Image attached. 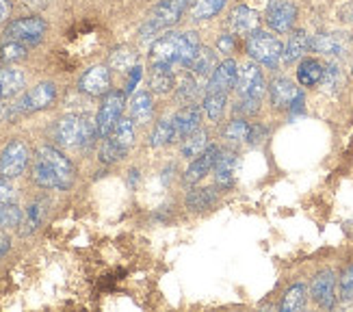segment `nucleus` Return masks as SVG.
<instances>
[{
  "label": "nucleus",
  "mask_w": 353,
  "mask_h": 312,
  "mask_svg": "<svg viewBox=\"0 0 353 312\" xmlns=\"http://www.w3.org/2000/svg\"><path fill=\"white\" fill-rule=\"evenodd\" d=\"M106 139H111L121 152H128L134 144V121L130 117H121L117 121V126L113 128V133Z\"/></svg>",
  "instance_id": "obj_26"
},
{
  "label": "nucleus",
  "mask_w": 353,
  "mask_h": 312,
  "mask_svg": "<svg viewBox=\"0 0 353 312\" xmlns=\"http://www.w3.org/2000/svg\"><path fill=\"white\" fill-rule=\"evenodd\" d=\"M299 89L295 87V83L290 81V78H275L269 85V96H271V102L275 108H290V104L295 102V98L299 96Z\"/></svg>",
  "instance_id": "obj_18"
},
{
  "label": "nucleus",
  "mask_w": 353,
  "mask_h": 312,
  "mask_svg": "<svg viewBox=\"0 0 353 312\" xmlns=\"http://www.w3.org/2000/svg\"><path fill=\"white\" fill-rule=\"evenodd\" d=\"M310 48V37H308V33L305 30H293L290 33V37H288V43L284 46V57H282V61L284 64H295L297 59H301L303 55H305V50Z\"/></svg>",
  "instance_id": "obj_21"
},
{
  "label": "nucleus",
  "mask_w": 353,
  "mask_h": 312,
  "mask_svg": "<svg viewBox=\"0 0 353 312\" xmlns=\"http://www.w3.org/2000/svg\"><path fill=\"white\" fill-rule=\"evenodd\" d=\"M336 277L332 271H321L314 280H312V300L321 306V308H332L336 302Z\"/></svg>",
  "instance_id": "obj_19"
},
{
  "label": "nucleus",
  "mask_w": 353,
  "mask_h": 312,
  "mask_svg": "<svg viewBox=\"0 0 353 312\" xmlns=\"http://www.w3.org/2000/svg\"><path fill=\"white\" fill-rule=\"evenodd\" d=\"M197 96V81L193 74H187L180 81L178 91H176V100L178 102H191Z\"/></svg>",
  "instance_id": "obj_38"
},
{
  "label": "nucleus",
  "mask_w": 353,
  "mask_h": 312,
  "mask_svg": "<svg viewBox=\"0 0 353 312\" xmlns=\"http://www.w3.org/2000/svg\"><path fill=\"white\" fill-rule=\"evenodd\" d=\"M26 50H28V46L20 43V41H9L0 48V57H3L5 64H13V61H20L26 57Z\"/></svg>",
  "instance_id": "obj_39"
},
{
  "label": "nucleus",
  "mask_w": 353,
  "mask_h": 312,
  "mask_svg": "<svg viewBox=\"0 0 353 312\" xmlns=\"http://www.w3.org/2000/svg\"><path fill=\"white\" fill-rule=\"evenodd\" d=\"M199 37L193 30L189 33H167L159 37L150 48V64L152 66H189L195 52L199 50Z\"/></svg>",
  "instance_id": "obj_2"
},
{
  "label": "nucleus",
  "mask_w": 353,
  "mask_h": 312,
  "mask_svg": "<svg viewBox=\"0 0 353 312\" xmlns=\"http://www.w3.org/2000/svg\"><path fill=\"white\" fill-rule=\"evenodd\" d=\"M98 137L96 121L87 115H65L57 121L54 139L65 148H81L94 142Z\"/></svg>",
  "instance_id": "obj_3"
},
{
  "label": "nucleus",
  "mask_w": 353,
  "mask_h": 312,
  "mask_svg": "<svg viewBox=\"0 0 353 312\" xmlns=\"http://www.w3.org/2000/svg\"><path fill=\"white\" fill-rule=\"evenodd\" d=\"M225 100H228V93L206 91V98H204V111H206L208 119H212V121L221 119V115H223V111H225Z\"/></svg>",
  "instance_id": "obj_35"
},
{
  "label": "nucleus",
  "mask_w": 353,
  "mask_h": 312,
  "mask_svg": "<svg viewBox=\"0 0 353 312\" xmlns=\"http://www.w3.org/2000/svg\"><path fill=\"white\" fill-rule=\"evenodd\" d=\"M236 165H239V159L234 152H221V156L217 159V165H214V178H217V184L221 186H230L234 182V176H236Z\"/></svg>",
  "instance_id": "obj_24"
},
{
  "label": "nucleus",
  "mask_w": 353,
  "mask_h": 312,
  "mask_svg": "<svg viewBox=\"0 0 353 312\" xmlns=\"http://www.w3.org/2000/svg\"><path fill=\"white\" fill-rule=\"evenodd\" d=\"M109 66L117 72H130L137 66V52L126 48V46H119L109 57Z\"/></svg>",
  "instance_id": "obj_32"
},
{
  "label": "nucleus",
  "mask_w": 353,
  "mask_h": 312,
  "mask_svg": "<svg viewBox=\"0 0 353 312\" xmlns=\"http://www.w3.org/2000/svg\"><path fill=\"white\" fill-rule=\"evenodd\" d=\"M228 24H230V28H232L234 35H252L254 30H258V26H260V15L248 5H239L230 11Z\"/></svg>",
  "instance_id": "obj_16"
},
{
  "label": "nucleus",
  "mask_w": 353,
  "mask_h": 312,
  "mask_svg": "<svg viewBox=\"0 0 353 312\" xmlns=\"http://www.w3.org/2000/svg\"><path fill=\"white\" fill-rule=\"evenodd\" d=\"M22 224V211L15 206V202L0 206V228H15Z\"/></svg>",
  "instance_id": "obj_37"
},
{
  "label": "nucleus",
  "mask_w": 353,
  "mask_h": 312,
  "mask_svg": "<svg viewBox=\"0 0 353 312\" xmlns=\"http://www.w3.org/2000/svg\"><path fill=\"white\" fill-rule=\"evenodd\" d=\"M305 286L303 284H293L286 293H284V300L280 304V310L282 312H295V310H301L305 308Z\"/></svg>",
  "instance_id": "obj_34"
},
{
  "label": "nucleus",
  "mask_w": 353,
  "mask_h": 312,
  "mask_svg": "<svg viewBox=\"0 0 353 312\" xmlns=\"http://www.w3.org/2000/svg\"><path fill=\"white\" fill-rule=\"evenodd\" d=\"M245 50H248V55L258 66H265V68H278V64L284 57L282 41L275 35L267 33V30H254L252 35H248Z\"/></svg>",
  "instance_id": "obj_5"
},
{
  "label": "nucleus",
  "mask_w": 353,
  "mask_h": 312,
  "mask_svg": "<svg viewBox=\"0 0 353 312\" xmlns=\"http://www.w3.org/2000/svg\"><path fill=\"white\" fill-rule=\"evenodd\" d=\"M126 108V91H109L104 93V100L100 104V111L96 117V130L98 137L106 139L113 128L117 126V121L121 119V113Z\"/></svg>",
  "instance_id": "obj_6"
},
{
  "label": "nucleus",
  "mask_w": 353,
  "mask_h": 312,
  "mask_svg": "<svg viewBox=\"0 0 353 312\" xmlns=\"http://www.w3.org/2000/svg\"><path fill=\"white\" fill-rule=\"evenodd\" d=\"M351 39L345 33H319L310 39V48L321 55L343 57L349 48Z\"/></svg>",
  "instance_id": "obj_15"
},
{
  "label": "nucleus",
  "mask_w": 353,
  "mask_h": 312,
  "mask_svg": "<svg viewBox=\"0 0 353 312\" xmlns=\"http://www.w3.org/2000/svg\"><path fill=\"white\" fill-rule=\"evenodd\" d=\"M221 156V148L219 146H208L202 154L195 156L193 163L189 165V169L184 171V184H195L202 178H206L210 174V169L217 165V159Z\"/></svg>",
  "instance_id": "obj_12"
},
{
  "label": "nucleus",
  "mask_w": 353,
  "mask_h": 312,
  "mask_svg": "<svg viewBox=\"0 0 353 312\" xmlns=\"http://www.w3.org/2000/svg\"><path fill=\"white\" fill-rule=\"evenodd\" d=\"M228 0H195L193 9H191V18L193 22H206L212 20L214 15H219L223 11Z\"/></svg>",
  "instance_id": "obj_27"
},
{
  "label": "nucleus",
  "mask_w": 353,
  "mask_h": 312,
  "mask_svg": "<svg viewBox=\"0 0 353 312\" xmlns=\"http://www.w3.org/2000/svg\"><path fill=\"white\" fill-rule=\"evenodd\" d=\"M46 30H48V24H46L43 18H39V15H28V18H20V20H13L11 24H7L5 37L9 41L35 46L43 39Z\"/></svg>",
  "instance_id": "obj_8"
},
{
  "label": "nucleus",
  "mask_w": 353,
  "mask_h": 312,
  "mask_svg": "<svg viewBox=\"0 0 353 312\" xmlns=\"http://www.w3.org/2000/svg\"><path fill=\"white\" fill-rule=\"evenodd\" d=\"M236 81H239V66H236V61L234 59H225L208 76L206 91L228 93V91H232L236 87Z\"/></svg>",
  "instance_id": "obj_13"
},
{
  "label": "nucleus",
  "mask_w": 353,
  "mask_h": 312,
  "mask_svg": "<svg viewBox=\"0 0 353 312\" xmlns=\"http://www.w3.org/2000/svg\"><path fill=\"white\" fill-rule=\"evenodd\" d=\"M191 3L193 0H163V3H159L148 15L145 24L141 26V37L148 39L152 35H159L163 30L172 28L174 24H178Z\"/></svg>",
  "instance_id": "obj_4"
},
{
  "label": "nucleus",
  "mask_w": 353,
  "mask_h": 312,
  "mask_svg": "<svg viewBox=\"0 0 353 312\" xmlns=\"http://www.w3.org/2000/svg\"><path fill=\"white\" fill-rule=\"evenodd\" d=\"M341 291H343V295L353 293V264L349 269H345V273L341 275Z\"/></svg>",
  "instance_id": "obj_45"
},
{
  "label": "nucleus",
  "mask_w": 353,
  "mask_h": 312,
  "mask_svg": "<svg viewBox=\"0 0 353 312\" xmlns=\"http://www.w3.org/2000/svg\"><path fill=\"white\" fill-rule=\"evenodd\" d=\"M208 148V133L206 130H193L191 135L184 137V144H182V156L184 159H195L204 150Z\"/></svg>",
  "instance_id": "obj_28"
},
{
  "label": "nucleus",
  "mask_w": 353,
  "mask_h": 312,
  "mask_svg": "<svg viewBox=\"0 0 353 312\" xmlns=\"http://www.w3.org/2000/svg\"><path fill=\"white\" fill-rule=\"evenodd\" d=\"M325 66H321V61L316 59H303L297 68V81L303 87H314L323 81Z\"/></svg>",
  "instance_id": "obj_25"
},
{
  "label": "nucleus",
  "mask_w": 353,
  "mask_h": 312,
  "mask_svg": "<svg viewBox=\"0 0 353 312\" xmlns=\"http://www.w3.org/2000/svg\"><path fill=\"white\" fill-rule=\"evenodd\" d=\"M139 78H141V68L139 66H134L130 70V78H128V83H126V91L132 93V89L137 87V83H139Z\"/></svg>",
  "instance_id": "obj_46"
},
{
  "label": "nucleus",
  "mask_w": 353,
  "mask_h": 312,
  "mask_svg": "<svg viewBox=\"0 0 353 312\" xmlns=\"http://www.w3.org/2000/svg\"><path fill=\"white\" fill-rule=\"evenodd\" d=\"M126 156V152H121L111 139H104V144H102V150H100V159L102 163H115V161H121Z\"/></svg>",
  "instance_id": "obj_40"
},
{
  "label": "nucleus",
  "mask_w": 353,
  "mask_h": 312,
  "mask_svg": "<svg viewBox=\"0 0 353 312\" xmlns=\"http://www.w3.org/2000/svg\"><path fill=\"white\" fill-rule=\"evenodd\" d=\"M57 98V87L52 83H39L35 87H30L24 96L11 106V111L7 113L9 117L15 115H28V113H35L41 111V108H48Z\"/></svg>",
  "instance_id": "obj_7"
},
{
  "label": "nucleus",
  "mask_w": 353,
  "mask_h": 312,
  "mask_svg": "<svg viewBox=\"0 0 353 312\" xmlns=\"http://www.w3.org/2000/svg\"><path fill=\"white\" fill-rule=\"evenodd\" d=\"M323 83L327 87H339V83H341V72H339V68H336V66H325Z\"/></svg>",
  "instance_id": "obj_43"
},
{
  "label": "nucleus",
  "mask_w": 353,
  "mask_h": 312,
  "mask_svg": "<svg viewBox=\"0 0 353 312\" xmlns=\"http://www.w3.org/2000/svg\"><path fill=\"white\" fill-rule=\"evenodd\" d=\"M26 76L22 70L15 68H3L0 70V100H9L24 89Z\"/></svg>",
  "instance_id": "obj_20"
},
{
  "label": "nucleus",
  "mask_w": 353,
  "mask_h": 312,
  "mask_svg": "<svg viewBox=\"0 0 353 312\" xmlns=\"http://www.w3.org/2000/svg\"><path fill=\"white\" fill-rule=\"evenodd\" d=\"M217 195H219V191L214 189V186H206V189H193L187 195V204L193 211H204V208H210L214 202H217Z\"/></svg>",
  "instance_id": "obj_30"
},
{
  "label": "nucleus",
  "mask_w": 353,
  "mask_h": 312,
  "mask_svg": "<svg viewBox=\"0 0 353 312\" xmlns=\"http://www.w3.org/2000/svg\"><path fill=\"white\" fill-rule=\"evenodd\" d=\"M267 139V128L263 126V124H254V126H250V133H248V142L252 146H260Z\"/></svg>",
  "instance_id": "obj_41"
},
{
  "label": "nucleus",
  "mask_w": 353,
  "mask_h": 312,
  "mask_svg": "<svg viewBox=\"0 0 353 312\" xmlns=\"http://www.w3.org/2000/svg\"><path fill=\"white\" fill-rule=\"evenodd\" d=\"M150 87L157 93H167L174 89V70L167 66H152Z\"/></svg>",
  "instance_id": "obj_29"
},
{
  "label": "nucleus",
  "mask_w": 353,
  "mask_h": 312,
  "mask_svg": "<svg viewBox=\"0 0 353 312\" xmlns=\"http://www.w3.org/2000/svg\"><path fill=\"white\" fill-rule=\"evenodd\" d=\"M130 119L134 124H148L154 115V100L148 91H139L137 96L130 100Z\"/></svg>",
  "instance_id": "obj_22"
},
{
  "label": "nucleus",
  "mask_w": 353,
  "mask_h": 312,
  "mask_svg": "<svg viewBox=\"0 0 353 312\" xmlns=\"http://www.w3.org/2000/svg\"><path fill=\"white\" fill-rule=\"evenodd\" d=\"M234 46H236V39H234V35H221L219 37V41H217V48H219V52H223V55H230L234 50Z\"/></svg>",
  "instance_id": "obj_44"
},
{
  "label": "nucleus",
  "mask_w": 353,
  "mask_h": 312,
  "mask_svg": "<svg viewBox=\"0 0 353 312\" xmlns=\"http://www.w3.org/2000/svg\"><path fill=\"white\" fill-rule=\"evenodd\" d=\"M236 91L241 100H263L265 91H267V83L263 70L258 68L256 61H250L245 64L243 70H239V81H236Z\"/></svg>",
  "instance_id": "obj_9"
},
{
  "label": "nucleus",
  "mask_w": 353,
  "mask_h": 312,
  "mask_svg": "<svg viewBox=\"0 0 353 312\" xmlns=\"http://www.w3.org/2000/svg\"><path fill=\"white\" fill-rule=\"evenodd\" d=\"M248 133H250L248 121H245L243 117H234L225 126L223 137L228 139V142H232V144H241V142H245V139H248Z\"/></svg>",
  "instance_id": "obj_36"
},
{
  "label": "nucleus",
  "mask_w": 353,
  "mask_h": 312,
  "mask_svg": "<svg viewBox=\"0 0 353 312\" xmlns=\"http://www.w3.org/2000/svg\"><path fill=\"white\" fill-rule=\"evenodd\" d=\"M11 15V3L9 0H0V24H5Z\"/></svg>",
  "instance_id": "obj_47"
},
{
  "label": "nucleus",
  "mask_w": 353,
  "mask_h": 312,
  "mask_svg": "<svg viewBox=\"0 0 353 312\" xmlns=\"http://www.w3.org/2000/svg\"><path fill=\"white\" fill-rule=\"evenodd\" d=\"M9 249H11V241L7 237H0V258L7 256Z\"/></svg>",
  "instance_id": "obj_48"
},
{
  "label": "nucleus",
  "mask_w": 353,
  "mask_h": 312,
  "mask_svg": "<svg viewBox=\"0 0 353 312\" xmlns=\"http://www.w3.org/2000/svg\"><path fill=\"white\" fill-rule=\"evenodd\" d=\"M3 115H7V111H5V106L0 104V117H3Z\"/></svg>",
  "instance_id": "obj_49"
},
{
  "label": "nucleus",
  "mask_w": 353,
  "mask_h": 312,
  "mask_svg": "<svg viewBox=\"0 0 353 312\" xmlns=\"http://www.w3.org/2000/svg\"><path fill=\"white\" fill-rule=\"evenodd\" d=\"M172 121H174L176 139H184L187 135H191L193 130L199 128V121H202V108H199L197 104L182 106L180 111L172 117Z\"/></svg>",
  "instance_id": "obj_17"
},
{
  "label": "nucleus",
  "mask_w": 353,
  "mask_h": 312,
  "mask_svg": "<svg viewBox=\"0 0 353 312\" xmlns=\"http://www.w3.org/2000/svg\"><path fill=\"white\" fill-rule=\"evenodd\" d=\"M79 89L87 96H104L111 91V72L106 66L89 68L79 81Z\"/></svg>",
  "instance_id": "obj_14"
},
{
  "label": "nucleus",
  "mask_w": 353,
  "mask_h": 312,
  "mask_svg": "<svg viewBox=\"0 0 353 312\" xmlns=\"http://www.w3.org/2000/svg\"><path fill=\"white\" fill-rule=\"evenodd\" d=\"M176 142V130H174V121L172 119H161L157 121L154 130L150 135V146L152 148H161L167 144H174Z\"/></svg>",
  "instance_id": "obj_31"
},
{
  "label": "nucleus",
  "mask_w": 353,
  "mask_h": 312,
  "mask_svg": "<svg viewBox=\"0 0 353 312\" xmlns=\"http://www.w3.org/2000/svg\"><path fill=\"white\" fill-rule=\"evenodd\" d=\"M30 161V150L24 142H11L0 154V176L18 178L24 174Z\"/></svg>",
  "instance_id": "obj_10"
},
{
  "label": "nucleus",
  "mask_w": 353,
  "mask_h": 312,
  "mask_svg": "<svg viewBox=\"0 0 353 312\" xmlns=\"http://www.w3.org/2000/svg\"><path fill=\"white\" fill-rule=\"evenodd\" d=\"M265 20L275 33H288V30H293L297 20V7L290 0H271L267 5Z\"/></svg>",
  "instance_id": "obj_11"
},
{
  "label": "nucleus",
  "mask_w": 353,
  "mask_h": 312,
  "mask_svg": "<svg viewBox=\"0 0 353 312\" xmlns=\"http://www.w3.org/2000/svg\"><path fill=\"white\" fill-rule=\"evenodd\" d=\"M33 180L41 189L68 191L76 180V169L68 156H63L57 148L43 146L37 150V156H35Z\"/></svg>",
  "instance_id": "obj_1"
},
{
  "label": "nucleus",
  "mask_w": 353,
  "mask_h": 312,
  "mask_svg": "<svg viewBox=\"0 0 353 312\" xmlns=\"http://www.w3.org/2000/svg\"><path fill=\"white\" fill-rule=\"evenodd\" d=\"M43 215H46V202H41V199L33 202L22 220V234H33L41 226Z\"/></svg>",
  "instance_id": "obj_33"
},
{
  "label": "nucleus",
  "mask_w": 353,
  "mask_h": 312,
  "mask_svg": "<svg viewBox=\"0 0 353 312\" xmlns=\"http://www.w3.org/2000/svg\"><path fill=\"white\" fill-rule=\"evenodd\" d=\"M189 68H191L193 76H202V78L210 76L212 70L217 68V52L208 48V46H199V50L195 52Z\"/></svg>",
  "instance_id": "obj_23"
},
{
  "label": "nucleus",
  "mask_w": 353,
  "mask_h": 312,
  "mask_svg": "<svg viewBox=\"0 0 353 312\" xmlns=\"http://www.w3.org/2000/svg\"><path fill=\"white\" fill-rule=\"evenodd\" d=\"M15 202V189L9 184V178L0 176V204H9Z\"/></svg>",
  "instance_id": "obj_42"
}]
</instances>
